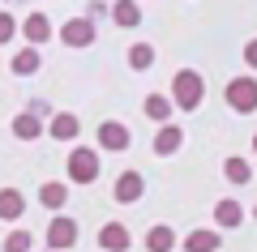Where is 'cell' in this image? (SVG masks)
Masks as SVG:
<instances>
[{
    "mask_svg": "<svg viewBox=\"0 0 257 252\" xmlns=\"http://www.w3.org/2000/svg\"><path fill=\"white\" fill-rule=\"evenodd\" d=\"M13 73H18V77H30V73H39V47H26V52L13 56Z\"/></svg>",
    "mask_w": 257,
    "mask_h": 252,
    "instance_id": "ffe728a7",
    "label": "cell"
},
{
    "mask_svg": "<svg viewBox=\"0 0 257 252\" xmlns=\"http://www.w3.org/2000/svg\"><path fill=\"white\" fill-rule=\"evenodd\" d=\"M60 39H64L69 47H90V43H94V22H90V18H73V22H64Z\"/></svg>",
    "mask_w": 257,
    "mask_h": 252,
    "instance_id": "8992f818",
    "label": "cell"
},
{
    "mask_svg": "<svg viewBox=\"0 0 257 252\" xmlns=\"http://www.w3.org/2000/svg\"><path fill=\"white\" fill-rule=\"evenodd\" d=\"M128 243H133V239H128V231H124L120 222H107V226L99 231V248H103V252H128Z\"/></svg>",
    "mask_w": 257,
    "mask_h": 252,
    "instance_id": "8fae6325",
    "label": "cell"
},
{
    "mask_svg": "<svg viewBox=\"0 0 257 252\" xmlns=\"http://www.w3.org/2000/svg\"><path fill=\"white\" fill-rule=\"evenodd\" d=\"M219 243H223L219 226H202V231L184 235V252H219Z\"/></svg>",
    "mask_w": 257,
    "mask_h": 252,
    "instance_id": "52a82bcc",
    "label": "cell"
},
{
    "mask_svg": "<svg viewBox=\"0 0 257 252\" xmlns=\"http://www.w3.org/2000/svg\"><path fill=\"white\" fill-rule=\"evenodd\" d=\"M13 133H18L22 141H35V137L43 133V120H39L35 111H26V116H18V120H13Z\"/></svg>",
    "mask_w": 257,
    "mask_h": 252,
    "instance_id": "ac0fdd59",
    "label": "cell"
},
{
    "mask_svg": "<svg viewBox=\"0 0 257 252\" xmlns=\"http://www.w3.org/2000/svg\"><path fill=\"white\" fill-rule=\"evenodd\" d=\"M22 35L30 39V47H43L56 30H52V22H47V13H30V18L22 22Z\"/></svg>",
    "mask_w": 257,
    "mask_h": 252,
    "instance_id": "ba28073f",
    "label": "cell"
},
{
    "mask_svg": "<svg viewBox=\"0 0 257 252\" xmlns=\"http://www.w3.org/2000/svg\"><path fill=\"white\" fill-rule=\"evenodd\" d=\"M253 154H257V137H253Z\"/></svg>",
    "mask_w": 257,
    "mask_h": 252,
    "instance_id": "484cf974",
    "label": "cell"
},
{
    "mask_svg": "<svg viewBox=\"0 0 257 252\" xmlns=\"http://www.w3.org/2000/svg\"><path fill=\"white\" fill-rule=\"evenodd\" d=\"M39 201H43L47 209H60L64 201H69V188H64V184H56V180H47L43 188H39Z\"/></svg>",
    "mask_w": 257,
    "mask_h": 252,
    "instance_id": "d6986e66",
    "label": "cell"
},
{
    "mask_svg": "<svg viewBox=\"0 0 257 252\" xmlns=\"http://www.w3.org/2000/svg\"><path fill=\"white\" fill-rule=\"evenodd\" d=\"M128 64H133V69H150V64H155V47H150V43H133Z\"/></svg>",
    "mask_w": 257,
    "mask_h": 252,
    "instance_id": "7402d4cb",
    "label": "cell"
},
{
    "mask_svg": "<svg viewBox=\"0 0 257 252\" xmlns=\"http://www.w3.org/2000/svg\"><path fill=\"white\" fill-rule=\"evenodd\" d=\"M13 35H22V26L13 22V13H0V43H13Z\"/></svg>",
    "mask_w": 257,
    "mask_h": 252,
    "instance_id": "cb8c5ba5",
    "label": "cell"
},
{
    "mask_svg": "<svg viewBox=\"0 0 257 252\" xmlns=\"http://www.w3.org/2000/svg\"><path fill=\"white\" fill-rule=\"evenodd\" d=\"M30 248H35V235L30 231H13L9 239L0 243V252H30Z\"/></svg>",
    "mask_w": 257,
    "mask_h": 252,
    "instance_id": "44dd1931",
    "label": "cell"
},
{
    "mask_svg": "<svg viewBox=\"0 0 257 252\" xmlns=\"http://www.w3.org/2000/svg\"><path fill=\"white\" fill-rule=\"evenodd\" d=\"M142 192H146L142 171H124L116 180V188H111V197H116V205H133V201H142Z\"/></svg>",
    "mask_w": 257,
    "mask_h": 252,
    "instance_id": "5b68a950",
    "label": "cell"
},
{
    "mask_svg": "<svg viewBox=\"0 0 257 252\" xmlns=\"http://www.w3.org/2000/svg\"><path fill=\"white\" fill-rule=\"evenodd\" d=\"M128 128L120 124V120H107V124H99V145L103 150H128Z\"/></svg>",
    "mask_w": 257,
    "mask_h": 252,
    "instance_id": "30bf717a",
    "label": "cell"
},
{
    "mask_svg": "<svg viewBox=\"0 0 257 252\" xmlns=\"http://www.w3.org/2000/svg\"><path fill=\"white\" fill-rule=\"evenodd\" d=\"M77 128H82V124H77V116L60 111V116H52V128H47V133H52L56 141H73V137H77Z\"/></svg>",
    "mask_w": 257,
    "mask_h": 252,
    "instance_id": "9a60e30c",
    "label": "cell"
},
{
    "mask_svg": "<svg viewBox=\"0 0 257 252\" xmlns=\"http://www.w3.org/2000/svg\"><path fill=\"white\" fill-rule=\"evenodd\" d=\"M223 175H227L231 184H248V162L244 158H227L223 162Z\"/></svg>",
    "mask_w": 257,
    "mask_h": 252,
    "instance_id": "603a6c76",
    "label": "cell"
},
{
    "mask_svg": "<svg viewBox=\"0 0 257 252\" xmlns=\"http://www.w3.org/2000/svg\"><path fill=\"white\" fill-rule=\"evenodd\" d=\"M172 248H176V231H172V226L159 222V226L146 231V252H172Z\"/></svg>",
    "mask_w": 257,
    "mask_h": 252,
    "instance_id": "7c38bea8",
    "label": "cell"
},
{
    "mask_svg": "<svg viewBox=\"0 0 257 252\" xmlns=\"http://www.w3.org/2000/svg\"><path fill=\"white\" fill-rule=\"evenodd\" d=\"M244 64H248V69H257V39H253V43H244Z\"/></svg>",
    "mask_w": 257,
    "mask_h": 252,
    "instance_id": "d4e9b609",
    "label": "cell"
},
{
    "mask_svg": "<svg viewBox=\"0 0 257 252\" xmlns=\"http://www.w3.org/2000/svg\"><path fill=\"white\" fill-rule=\"evenodd\" d=\"M214 222H219V231H236L240 222H244V205L231 197H223L219 205H214Z\"/></svg>",
    "mask_w": 257,
    "mask_h": 252,
    "instance_id": "9c48e42d",
    "label": "cell"
},
{
    "mask_svg": "<svg viewBox=\"0 0 257 252\" xmlns=\"http://www.w3.org/2000/svg\"><path fill=\"white\" fill-rule=\"evenodd\" d=\"M111 22H116V26H138L142 22V9H138V0H116V5H111Z\"/></svg>",
    "mask_w": 257,
    "mask_h": 252,
    "instance_id": "4fadbf2b",
    "label": "cell"
},
{
    "mask_svg": "<svg viewBox=\"0 0 257 252\" xmlns=\"http://www.w3.org/2000/svg\"><path fill=\"white\" fill-rule=\"evenodd\" d=\"M223 99L231 103V111L248 116V111H257V81L253 77H231L227 90H223Z\"/></svg>",
    "mask_w": 257,
    "mask_h": 252,
    "instance_id": "7a4b0ae2",
    "label": "cell"
},
{
    "mask_svg": "<svg viewBox=\"0 0 257 252\" xmlns=\"http://www.w3.org/2000/svg\"><path fill=\"white\" fill-rule=\"evenodd\" d=\"M172 107H176V103H172V99H163V94H150V99L142 103V111H146V120H159V124H167V116H172Z\"/></svg>",
    "mask_w": 257,
    "mask_h": 252,
    "instance_id": "e0dca14e",
    "label": "cell"
},
{
    "mask_svg": "<svg viewBox=\"0 0 257 252\" xmlns=\"http://www.w3.org/2000/svg\"><path fill=\"white\" fill-rule=\"evenodd\" d=\"M180 145H184V133H180L176 124H163V128H159V137H155V150H159V154H176Z\"/></svg>",
    "mask_w": 257,
    "mask_h": 252,
    "instance_id": "2e32d148",
    "label": "cell"
},
{
    "mask_svg": "<svg viewBox=\"0 0 257 252\" xmlns=\"http://www.w3.org/2000/svg\"><path fill=\"white\" fill-rule=\"evenodd\" d=\"M202 94H206V86H202V77L193 69H180L172 77V103L180 111H193V107H202Z\"/></svg>",
    "mask_w": 257,
    "mask_h": 252,
    "instance_id": "6da1fadb",
    "label": "cell"
},
{
    "mask_svg": "<svg viewBox=\"0 0 257 252\" xmlns=\"http://www.w3.org/2000/svg\"><path fill=\"white\" fill-rule=\"evenodd\" d=\"M253 214H257V209H253Z\"/></svg>",
    "mask_w": 257,
    "mask_h": 252,
    "instance_id": "4316f807",
    "label": "cell"
},
{
    "mask_svg": "<svg viewBox=\"0 0 257 252\" xmlns=\"http://www.w3.org/2000/svg\"><path fill=\"white\" fill-rule=\"evenodd\" d=\"M22 209H26V201H22L18 188H0V218H5V222L22 218Z\"/></svg>",
    "mask_w": 257,
    "mask_h": 252,
    "instance_id": "5bb4252c",
    "label": "cell"
},
{
    "mask_svg": "<svg viewBox=\"0 0 257 252\" xmlns=\"http://www.w3.org/2000/svg\"><path fill=\"white\" fill-rule=\"evenodd\" d=\"M77 243V222L73 218H52V226H47V248L52 252H64V248H73Z\"/></svg>",
    "mask_w": 257,
    "mask_h": 252,
    "instance_id": "277c9868",
    "label": "cell"
},
{
    "mask_svg": "<svg viewBox=\"0 0 257 252\" xmlns=\"http://www.w3.org/2000/svg\"><path fill=\"white\" fill-rule=\"evenodd\" d=\"M69 180L73 184H94L99 180V154L86 150V145H77V150L69 154Z\"/></svg>",
    "mask_w": 257,
    "mask_h": 252,
    "instance_id": "3957f363",
    "label": "cell"
}]
</instances>
